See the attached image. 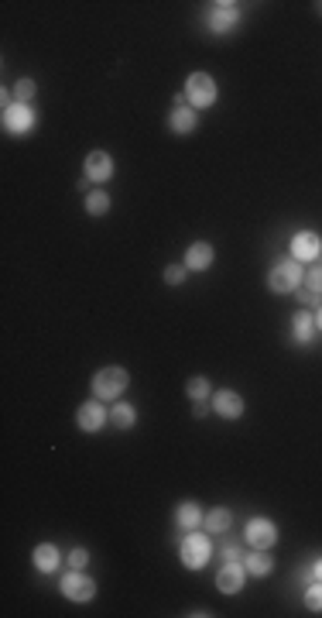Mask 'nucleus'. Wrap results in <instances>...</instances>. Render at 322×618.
Here are the masks:
<instances>
[{
  "instance_id": "1",
  "label": "nucleus",
  "mask_w": 322,
  "mask_h": 618,
  "mask_svg": "<svg viewBox=\"0 0 322 618\" xmlns=\"http://www.w3.org/2000/svg\"><path fill=\"white\" fill-rule=\"evenodd\" d=\"M302 282H305V271H302V265H299L295 258L278 261V265L271 268V275H267V286H271V292H278V295H284V292H295Z\"/></svg>"
},
{
  "instance_id": "2",
  "label": "nucleus",
  "mask_w": 322,
  "mask_h": 618,
  "mask_svg": "<svg viewBox=\"0 0 322 618\" xmlns=\"http://www.w3.org/2000/svg\"><path fill=\"white\" fill-rule=\"evenodd\" d=\"M127 371L124 367H103V371H96L93 378V399H100V402H107V399H120V392L127 388Z\"/></svg>"
},
{
  "instance_id": "3",
  "label": "nucleus",
  "mask_w": 322,
  "mask_h": 618,
  "mask_svg": "<svg viewBox=\"0 0 322 618\" xmlns=\"http://www.w3.org/2000/svg\"><path fill=\"white\" fill-rule=\"evenodd\" d=\"M186 97H189L192 110H206L216 103V79L209 73H192L186 79Z\"/></svg>"
},
{
  "instance_id": "4",
  "label": "nucleus",
  "mask_w": 322,
  "mask_h": 618,
  "mask_svg": "<svg viewBox=\"0 0 322 618\" xmlns=\"http://www.w3.org/2000/svg\"><path fill=\"white\" fill-rule=\"evenodd\" d=\"M209 557H213V550H209L206 533H189L186 543H182V563H186L189 570H199V567H206Z\"/></svg>"
},
{
  "instance_id": "5",
  "label": "nucleus",
  "mask_w": 322,
  "mask_h": 618,
  "mask_svg": "<svg viewBox=\"0 0 322 618\" xmlns=\"http://www.w3.org/2000/svg\"><path fill=\"white\" fill-rule=\"evenodd\" d=\"M35 127V110L28 103H7L4 107V131L7 135H28Z\"/></svg>"
},
{
  "instance_id": "6",
  "label": "nucleus",
  "mask_w": 322,
  "mask_h": 618,
  "mask_svg": "<svg viewBox=\"0 0 322 618\" xmlns=\"http://www.w3.org/2000/svg\"><path fill=\"white\" fill-rule=\"evenodd\" d=\"M244 536H247V543H250L254 550H271V546L278 543V529H274V522L271 519H261V515H257V519L247 522Z\"/></svg>"
},
{
  "instance_id": "7",
  "label": "nucleus",
  "mask_w": 322,
  "mask_h": 618,
  "mask_svg": "<svg viewBox=\"0 0 322 618\" xmlns=\"http://www.w3.org/2000/svg\"><path fill=\"white\" fill-rule=\"evenodd\" d=\"M62 595L69 601H90L96 595V584H93V577H86L82 570H69V574L62 577Z\"/></svg>"
},
{
  "instance_id": "8",
  "label": "nucleus",
  "mask_w": 322,
  "mask_h": 618,
  "mask_svg": "<svg viewBox=\"0 0 322 618\" xmlns=\"http://www.w3.org/2000/svg\"><path fill=\"white\" fill-rule=\"evenodd\" d=\"M110 419V412L103 409V402L100 399H90V402H82L76 412V423L82 433H96V429H103V423Z\"/></svg>"
},
{
  "instance_id": "9",
  "label": "nucleus",
  "mask_w": 322,
  "mask_h": 618,
  "mask_svg": "<svg viewBox=\"0 0 322 618\" xmlns=\"http://www.w3.org/2000/svg\"><path fill=\"white\" fill-rule=\"evenodd\" d=\"M319 254H322L319 234L302 231V234L291 237V258H295V261H319Z\"/></svg>"
},
{
  "instance_id": "10",
  "label": "nucleus",
  "mask_w": 322,
  "mask_h": 618,
  "mask_svg": "<svg viewBox=\"0 0 322 618\" xmlns=\"http://www.w3.org/2000/svg\"><path fill=\"white\" fill-rule=\"evenodd\" d=\"M244 580H247V567H240L237 560H227V567H220V574H216V584H220L223 595H237L244 587Z\"/></svg>"
},
{
  "instance_id": "11",
  "label": "nucleus",
  "mask_w": 322,
  "mask_h": 618,
  "mask_svg": "<svg viewBox=\"0 0 322 618\" xmlns=\"http://www.w3.org/2000/svg\"><path fill=\"white\" fill-rule=\"evenodd\" d=\"M114 175V158L107 152H90L86 154V179L90 182H107Z\"/></svg>"
},
{
  "instance_id": "12",
  "label": "nucleus",
  "mask_w": 322,
  "mask_h": 618,
  "mask_svg": "<svg viewBox=\"0 0 322 618\" xmlns=\"http://www.w3.org/2000/svg\"><path fill=\"white\" fill-rule=\"evenodd\" d=\"M213 409L223 416V419H240L244 416V399L237 395V392H230V388H223V392H216V399H213Z\"/></svg>"
},
{
  "instance_id": "13",
  "label": "nucleus",
  "mask_w": 322,
  "mask_h": 618,
  "mask_svg": "<svg viewBox=\"0 0 322 618\" xmlns=\"http://www.w3.org/2000/svg\"><path fill=\"white\" fill-rule=\"evenodd\" d=\"M213 258H216L213 244L195 241V244H189V251H186V268L189 271H206V268H213Z\"/></svg>"
},
{
  "instance_id": "14",
  "label": "nucleus",
  "mask_w": 322,
  "mask_h": 618,
  "mask_svg": "<svg viewBox=\"0 0 322 618\" xmlns=\"http://www.w3.org/2000/svg\"><path fill=\"white\" fill-rule=\"evenodd\" d=\"M237 21H240L237 4H216V7H213V14H209V28H213L216 35H223V31H230Z\"/></svg>"
},
{
  "instance_id": "15",
  "label": "nucleus",
  "mask_w": 322,
  "mask_h": 618,
  "mask_svg": "<svg viewBox=\"0 0 322 618\" xmlns=\"http://www.w3.org/2000/svg\"><path fill=\"white\" fill-rule=\"evenodd\" d=\"M316 313H299L295 320H291V333H295V340L299 344H308L312 337H316Z\"/></svg>"
},
{
  "instance_id": "16",
  "label": "nucleus",
  "mask_w": 322,
  "mask_h": 618,
  "mask_svg": "<svg viewBox=\"0 0 322 618\" xmlns=\"http://www.w3.org/2000/svg\"><path fill=\"white\" fill-rule=\"evenodd\" d=\"M244 567H247V574H254V577H267V574L274 570V563H271V557H267V550H254V553H247Z\"/></svg>"
},
{
  "instance_id": "17",
  "label": "nucleus",
  "mask_w": 322,
  "mask_h": 618,
  "mask_svg": "<svg viewBox=\"0 0 322 618\" xmlns=\"http://www.w3.org/2000/svg\"><path fill=\"white\" fill-rule=\"evenodd\" d=\"M58 560H62V557H58V550L52 543H38V546H35V567H38L41 574H52L58 567Z\"/></svg>"
},
{
  "instance_id": "18",
  "label": "nucleus",
  "mask_w": 322,
  "mask_h": 618,
  "mask_svg": "<svg viewBox=\"0 0 322 618\" xmlns=\"http://www.w3.org/2000/svg\"><path fill=\"white\" fill-rule=\"evenodd\" d=\"M195 124H199V114H195L192 107H178V110L171 114V131H175V135H192Z\"/></svg>"
},
{
  "instance_id": "19",
  "label": "nucleus",
  "mask_w": 322,
  "mask_h": 618,
  "mask_svg": "<svg viewBox=\"0 0 322 618\" xmlns=\"http://www.w3.org/2000/svg\"><path fill=\"white\" fill-rule=\"evenodd\" d=\"M203 522H206V533L223 536V533L230 529V522H233V515H230L227 508H213V512H206V515H203Z\"/></svg>"
},
{
  "instance_id": "20",
  "label": "nucleus",
  "mask_w": 322,
  "mask_h": 618,
  "mask_svg": "<svg viewBox=\"0 0 322 618\" xmlns=\"http://www.w3.org/2000/svg\"><path fill=\"white\" fill-rule=\"evenodd\" d=\"M175 522H178V529H195V525L203 522V512H199V505H195V502L178 505V512H175Z\"/></svg>"
},
{
  "instance_id": "21",
  "label": "nucleus",
  "mask_w": 322,
  "mask_h": 618,
  "mask_svg": "<svg viewBox=\"0 0 322 618\" xmlns=\"http://www.w3.org/2000/svg\"><path fill=\"white\" fill-rule=\"evenodd\" d=\"M110 419H114V426H120V429H131V426L137 423V412H134V406H127V402H117L114 412H110Z\"/></svg>"
},
{
  "instance_id": "22",
  "label": "nucleus",
  "mask_w": 322,
  "mask_h": 618,
  "mask_svg": "<svg viewBox=\"0 0 322 618\" xmlns=\"http://www.w3.org/2000/svg\"><path fill=\"white\" fill-rule=\"evenodd\" d=\"M107 210H110V196L107 193H90L86 196V213H90V216H103Z\"/></svg>"
},
{
  "instance_id": "23",
  "label": "nucleus",
  "mask_w": 322,
  "mask_h": 618,
  "mask_svg": "<svg viewBox=\"0 0 322 618\" xmlns=\"http://www.w3.org/2000/svg\"><path fill=\"white\" fill-rule=\"evenodd\" d=\"M35 100V79H18L14 83V103H31Z\"/></svg>"
},
{
  "instance_id": "24",
  "label": "nucleus",
  "mask_w": 322,
  "mask_h": 618,
  "mask_svg": "<svg viewBox=\"0 0 322 618\" xmlns=\"http://www.w3.org/2000/svg\"><path fill=\"white\" fill-rule=\"evenodd\" d=\"M186 395H189L192 402H203V399L209 395V382L203 378V375H195V378H192L189 385H186Z\"/></svg>"
},
{
  "instance_id": "25",
  "label": "nucleus",
  "mask_w": 322,
  "mask_h": 618,
  "mask_svg": "<svg viewBox=\"0 0 322 618\" xmlns=\"http://www.w3.org/2000/svg\"><path fill=\"white\" fill-rule=\"evenodd\" d=\"M305 608H308V612H322V580H316V584L305 587Z\"/></svg>"
},
{
  "instance_id": "26",
  "label": "nucleus",
  "mask_w": 322,
  "mask_h": 618,
  "mask_svg": "<svg viewBox=\"0 0 322 618\" xmlns=\"http://www.w3.org/2000/svg\"><path fill=\"white\" fill-rule=\"evenodd\" d=\"M305 282H308L305 289H312L316 295H322V265L319 261H312V268H308V275H305Z\"/></svg>"
},
{
  "instance_id": "27",
  "label": "nucleus",
  "mask_w": 322,
  "mask_h": 618,
  "mask_svg": "<svg viewBox=\"0 0 322 618\" xmlns=\"http://www.w3.org/2000/svg\"><path fill=\"white\" fill-rule=\"evenodd\" d=\"M165 282L168 286H182L186 282V265H168L165 268Z\"/></svg>"
},
{
  "instance_id": "28",
  "label": "nucleus",
  "mask_w": 322,
  "mask_h": 618,
  "mask_svg": "<svg viewBox=\"0 0 322 618\" xmlns=\"http://www.w3.org/2000/svg\"><path fill=\"white\" fill-rule=\"evenodd\" d=\"M86 563H90V553H86L82 546H76V550L69 553V567H73V570H82Z\"/></svg>"
},
{
  "instance_id": "29",
  "label": "nucleus",
  "mask_w": 322,
  "mask_h": 618,
  "mask_svg": "<svg viewBox=\"0 0 322 618\" xmlns=\"http://www.w3.org/2000/svg\"><path fill=\"white\" fill-rule=\"evenodd\" d=\"M299 299H302L305 306H316V309L322 306V295H316L312 289H299Z\"/></svg>"
},
{
  "instance_id": "30",
  "label": "nucleus",
  "mask_w": 322,
  "mask_h": 618,
  "mask_svg": "<svg viewBox=\"0 0 322 618\" xmlns=\"http://www.w3.org/2000/svg\"><path fill=\"white\" fill-rule=\"evenodd\" d=\"M209 412H213V406H209L206 399H203V402H195V406H192V416H195V419H203V416H209Z\"/></svg>"
},
{
  "instance_id": "31",
  "label": "nucleus",
  "mask_w": 322,
  "mask_h": 618,
  "mask_svg": "<svg viewBox=\"0 0 322 618\" xmlns=\"http://www.w3.org/2000/svg\"><path fill=\"white\" fill-rule=\"evenodd\" d=\"M299 580H302L305 587H308V584H316V574H312V567H299Z\"/></svg>"
},
{
  "instance_id": "32",
  "label": "nucleus",
  "mask_w": 322,
  "mask_h": 618,
  "mask_svg": "<svg viewBox=\"0 0 322 618\" xmlns=\"http://www.w3.org/2000/svg\"><path fill=\"white\" fill-rule=\"evenodd\" d=\"M223 557H227V560H237V557H240V546H237V543H223Z\"/></svg>"
},
{
  "instance_id": "33",
  "label": "nucleus",
  "mask_w": 322,
  "mask_h": 618,
  "mask_svg": "<svg viewBox=\"0 0 322 618\" xmlns=\"http://www.w3.org/2000/svg\"><path fill=\"white\" fill-rule=\"evenodd\" d=\"M312 574H316V580H322V560L312 563Z\"/></svg>"
},
{
  "instance_id": "34",
  "label": "nucleus",
  "mask_w": 322,
  "mask_h": 618,
  "mask_svg": "<svg viewBox=\"0 0 322 618\" xmlns=\"http://www.w3.org/2000/svg\"><path fill=\"white\" fill-rule=\"evenodd\" d=\"M316 327L322 330V306H319V313H316Z\"/></svg>"
},
{
  "instance_id": "35",
  "label": "nucleus",
  "mask_w": 322,
  "mask_h": 618,
  "mask_svg": "<svg viewBox=\"0 0 322 618\" xmlns=\"http://www.w3.org/2000/svg\"><path fill=\"white\" fill-rule=\"evenodd\" d=\"M319 14H322V4H319Z\"/></svg>"
}]
</instances>
